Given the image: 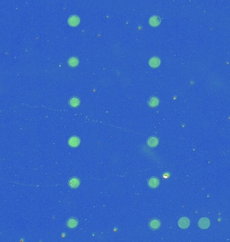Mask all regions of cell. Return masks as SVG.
<instances>
[{
  "instance_id": "cell-7",
  "label": "cell",
  "mask_w": 230,
  "mask_h": 242,
  "mask_svg": "<svg viewBox=\"0 0 230 242\" xmlns=\"http://www.w3.org/2000/svg\"><path fill=\"white\" fill-rule=\"evenodd\" d=\"M80 185V181L76 177H73L69 180V186L71 188L76 189Z\"/></svg>"
},
{
  "instance_id": "cell-14",
  "label": "cell",
  "mask_w": 230,
  "mask_h": 242,
  "mask_svg": "<svg viewBox=\"0 0 230 242\" xmlns=\"http://www.w3.org/2000/svg\"><path fill=\"white\" fill-rule=\"evenodd\" d=\"M79 63V59L77 57H70L68 60V65H69L70 67H74L78 65Z\"/></svg>"
},
{
  "instance_id": "cell-3",
  "label": "cell",
  "mask_w": 230,
  "mask_h": 242,
  "mask_svg": "<svg viewBox=\"0 0 230 242\" xmlns=\"http://www.w3.org/2000/svg\"><path fill=\"white\" fill-rule=\"evenodd\" d=\"M79 23H80V19H79V16L76 15L71 16L68 18V24L71 26H77Z\"/></svg>"
},
{
  "instance_id": "cell-11",
  "label": "cell",
  "mask_w": 230,
  "mask_h": 242,
  "mask_svg": "<svg viewBox=\"0 0 230 242\" xmlns=\"http://www.w3.org/2000/svg\"><path fill=\"white\" fill-rule=\"evenodd\" d=\"M77 225H78V221L74 217L69 218L67 221V226L69 229H74L77 227Z\"/></svg>"
},
{
  "instance_id": "cell-2",
  "label": "cell",
  "mask_w": 230,
  "mask_h": 242,
  "mask_svg": "<svg viewBox=\"0 0 230 242\" xmlns=\"http://www.w3.org/2000/svg\"><path fill=\"white\" fill-rule=\"evenodd\" d=\"M198 225L201 229H208L210 226V220L207 217H202L199 219L198 222Z\"/></svg>"
},
{
  "instance_id": "cell-8",
  "label": "cell",
  "mask_w": 230,
  "mask_h": 242,
  "mask_svg": "<svg viewBox=\"0 0 230 242\" xmlns=\"http://www.w3.org/2000/svg\"><path fill=\"white\" fill-rule=\"evenodd\" d=\"M158 143L159 140L158 138L156 137H149L147 141V144L149 147H156L158 146Z\"/></svg>"
},
{
  "instance_id": "cell-4",
  "label": "cell",
  "mask_w": 230,
  "mask_h": 242,
  "mask_svg": "<svg viewBox=\"0 0 230 242\" xmlns=\"http://www.w3.org/2000/svg\"><path fill=\"white\" fill-rule=\"evenodd\" d=\"M161 226L160 221L158 219H153L149 222V227L152 230H157L159 229Z\"/></svg>"
},
{
  "instance_id": "cell-10",
  "label": "cell",
  "mask_w": 230,
  "mask_h": 242,
  "mask_svg": "<svg viewBox=\"0 0 230 242\" xmlns=\"http://www.w3.org/2000/svg\"><path fill=\"white\" fill-rule=\"evenodd\" d=\"M160 59L158 57H151L149 61V65L153 68H156L159 67V65H160Z\"/></svg>"
},
{
  "instance_id": "cell-9",
  "label": "cell",
  "mask_w": 230,
  "mask_h": 242,
  "mask_svg": "<svg viewBox=\"0 0 230 242\" xmlns=\"http://www.w3.org/2000/svg\"><path fill=\"white\" fill-rule=\"evenodd\" d=\"M161 23L160 18L158 16H153L149 19V24L153 27L158 26Z\"/></svg>"
},
{
  "instance_id": "cell-6",
  "label": "cell",
  "mask_w": 230,
  "mask_h": 242,
  "mask_svg": "<svg viewBox=\"0 0 230 242\" xmlns=\"http://www.w3.org/2000/svg\"><path fill=\"white\" fill-rule=\"evenodd\" d=\"M159 185V179L157 177H151L148 180V186L151 188H158Z\"/></svg>"
},
{
  "instance_id": "cell-5",
  "label": "cell",
  "mask_w": 230,
  "mask_h": 242,
  "mask_svg": "<svg viewBox=\"0 0 230 242\" xmlns=\"http://www.w3.org/2000/svg\"><path fill=\"white\" fill-rule=\"evenodd\" d=\"M68 144L71 147H78L80 144V139L78 137L74 136L71 137V138L68 141Z\"/></svg>"
},
{
  "instance_id": "cell-13",
  "label": "cell",
  "mask_w": 230,
  "mask_h": 242,
  "mask_svg": "<svg viewBox=\"0 0 230 242\" xmlns=\"http://www.w3.org/2000/svg\"><path fill=\"white\" fill-rule=\"evenodd\" d=\"M69 104L70 106L73 107V108H76L80 104V100L77 97H72L71 98H70Z\"/></svg>"
},
{
  "instance_id": "cell-12",
  "label": "cell",
  "mask_w": 230,
  "mask_h": 242,
  "mask_svg": "<svg viewBox=\"0 0 230 242\" xmlns=\"http://www.w3.org/2000/svg\"><path fill=\"white\" fill-rule=\"evenodd\" d=\"M159 103V100L158 99V98H157L156 96L151 97L148 100L147 104L149 105V107L151 108H154V107L158 106Z\"/></svg>"
},
{
  "instance_id": "cell-1",
  "label": "cell",
  "mask_w": 230,
  "mask_h": 242,
  "mask_svg": "<svg viewBox=\"0 0 230 242\" xmlns=\"http://www.w3.org/2000/svg\"><path fill=\"white\" fill-rule=\"evenodd\" d=\"M190 221L188 217H181L179 219L178 221V227L180 228L183 229H186L190 226Z\"/></svg>"
}]
</instances>
